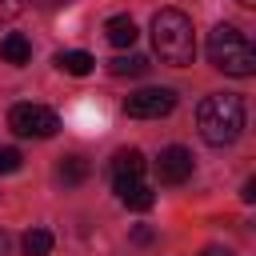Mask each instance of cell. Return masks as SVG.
<instances>
[{
    "mask_svg": "<svg viewBox=\"0 0 256 256\" xmlns=\"http://www.w3.org/2000/svg\"><path fill=\"white\" fill-rule=\"evenodd\" d=\"M196 128H200L204 144H212V148L236 144L240 132H244V100L236 92H212V96H204L200 108H196Z\"/></svg>",
    "mask_w": 256,
    "mask_h": 256,
    "instance_id": "cell-1",
    "label": "cell"
},
{
    "mask_svg": "<svg viewBox=\"0 0 256 256\" xmlns=\"http://www.w3.org/2000/svg\"><path fill=\"white\" fill-rule=\"evenodd\" d=\"M152 48L164 64L184 68L196 56V36H192V20L180 8H160L152 16Z\"/></svg>",
    "mask_w": 256,
    "mask_h": 256,
    "instance_id": "cell-2",
    "label": "cell"
},
{
    "mask_svg": "<svg viewBox=\"0 0 256 256\" xmlns=\"http://www.w3.org/2000/svg\"><path fill=\"white\" fill-rule=\"evenodd\" d=\"M212 68H220L224 76H236V80H248L256 72V48L252 40L236 28V24H216L208 32V44H204Z\"/></svg>",
    "mask_w": 256,
    "mask_h": 256,
    "instance_id": "cell-3",
    "label": "cell"
},
{
    "mask_svg": "<svg viewBox=\"0 0 256 256\" xmlns=\"http://www.w3.org/2000/svg\"><path fill=\"white\" fill-rule=\"evenodd\" d=\"M8 128H12L16 136L48 140V136H56V128H60V116H56L52 108H44V104H16V108L8 112Z\"/></svg>",
    "mask_w": 256,
    "mask_h": 256,
    "instance_id": "cell-4",
    "label": "cell"
},
{
    "mask_svg": "<svg viewBox=\"0 0 256 256\" xmlns=\"http://www.w3.org/2000/svg\"><path fill=\"white\" fill-rule=\"evenodd\" d=\"M176 108V92L172 88H140L124 100V112L132 120H160Z\"/></svg>",
    "mask_w": 256,
    "mask_h": 256,
    "instance_id": "cell-5",
    "label": "cell"
},
{
    "mask_svg": "<svg viewBox=\"0 0 256 256\" xmlns=\"http://www.w3.org/2000/svg\"><path fill=\"white\" fill-rule=\"evenodd\" d=\"M192 168H196V160H192V152H188L184 144H168V148H160V160H156V176H160V184H184V180L192 176Z\"/></svg>",
    "mask_w": 256,
    "mask_h": 256,
    "instance_id": "cell-6",
    "label": "cell"
},
{
    "mask_svg": "<svg viewBox=\"0 0 256 256\" xmlns=\"http://www.w3.org/2000/svg\"><path fill=\"white\" fill-rule=\"evenodd\" d=\"M136 180H144V152L140 148H120L112 156V188L120 192V188H128Z\"/></svg>",
    "mask_w": 256,
    "mask_h": 256,
    "instance_id": "cell-7",
    "label": "cell"
},
{
    "mask_svg": "<svg viewBox=\"0 0 256 256\" xmlns=\"http://www.w3.org/2000/svg\"><path fill=\"white\" fill-rule=\"evenodd\" d=\"M104 36H108L116 48H132V44H136V20H132V16H108V20H104Z\"/></svg>",
    "mask_w": 256,
    "mask_h": 256,
    "instance_id": "cell-8",
    "label": "cell"
},
{
    "mask_svg": "<svg viewBox=\"0 0 256 256\" xmlns=\"http://www.w3.org/2000/svg\"><path fill=\"white\" fill-rule=\"evenodd\" d=\"M0 60H4V64H28V60H32V44H28V36L8 32V36L0 40Z\"/></svg>",
    "mask_w": 256,
    "mask_h": 256,
    "instance_id": "cell-9",
    "label": "cell"
},
{
    "mask_svg": "<svg viewBox=\"0 0 256 256\" xmlns=\"http://www.w3.org/2000/svg\"><path fill=\"white\" fill-rule=\"evenodd\" d=\"M56 180H60L64 188L84 184V180H88V160H84V156H60V164H56Z\"/></svg>",
    "mask_w": 256,
    "mask_h": 256,
    "instance_id": "cell-10",
    "label": "cell"
},
{
    "mask_svg": "<svg viewBox=\"0 0 256 256\" xmlns=\"http://www.w3.org/2000/svg\"><path fill=\"white\" fill-rule=\"evenodd\" d=\"M92 64H96V60H92L88 52H80V48H72V52H56V68L68 72V76H88Z\"/></svg>",
    "mask_w": 256,
    "mask_h": 256,
    "instance_id": "cell-11",
    "label": "cell"
},
{
    "mask_svg": "<svg viewBox=\"0 0 256 256\" xmlns=\"http://www.w3.org/2000/svg\"><path fill=\"white\" fill-rule=\"evenodd\" d=\"M116 196H120V200H124L128 208H136V212H148V208L156 204V192H152V188H148L144 180H136V184H128V188H120Z\"/></svg>",
    "mask_w": 256,
    "mask_h": 256,
    "instance_id": "cell-12",
    "label": "cell"
},
{
    "mask_svg": "<svg viewBox=\"0 0 256 256\" xmlns=\"http://www.w3.org/2000/svg\"><path fill=\"white\" fill-rule=\"evenodd\" d=\"M152 64H148V56H140V52H128V56H116L112 64H108V72L112 76H144Z\"/></svg>",
    "mask_w": 256,
    "mask_h": 256,
    "instance_id": "cell-13",
    "label": "cell"
},
{
    "mask_svg": "<svg viewBox=\"0 0 256 256\" xmlns=\"http://www.w3.org/2000/svg\"><path fill=\"white\" fill-rule=\"evenodd\" d=\"M52 232L48 228H28L24 232V240H20V248H24V256H48L52 252Z\"/></svg>",
    "mask_w": 256,
    "mask_h": 256,
    "instance_id": "cell-14",
    "label": "cell"
},
{
    "mask_svg": "<svg viewBox=\"0 0 256 256\" xmlns=\"http://www.w3.org/2000/svg\"><path fill=\"white\" fill-rule=\"evenodd\" d=\"M20 164H24L20 148H12V144H0V172H4V176H8V172H20Z\"/></svg>",
    "mask_w": 256,
    "mask_h": 256,
    "instance_id": "cell-15",
    "label": "cell"
},
{
    "mask_svg": "<svg viewBox=\"0 0 256 256\" xmlns=\"http://www.w3.org/2000/svg\"><path fill=\"white\" fill-rule=\"evenodd\" d=\"M0 256H24V248H20V240L8 232V228H0Z\"/></svg>",
    "mask_w": 256,
    "mask_h": 256,
    "instance_id": "cell-16",
    "label": "cell"
},
{
    "mask_svg": "<svg viewBox=\"0 0 256 256\" xmlns=\"http://www.w3.org/2000/svg\"><path fill=\"white\" fill-rule=\"evenodd\" d=\"M132 240H136V244H152V228H148V224H136V228H132Z\"/></svg>",
    "mask_w": 256,
    "mask_h": 256,
    "instance_id": "cell-17",
    "label": "cell"
},
{
    "mask_svg": "<svg viewBox=\"0 0 256 256\" xmlns=\"http://www.w3.org/2000/svg\"><path fill=\"white\" fill-rule=\"evenodd\" d=\"M240 200H244V204H252V200H256V180H244V192H240Z\"/></svg>",
    "mask_w": 256,
    "mask_h": 256,
    "instance_id": "cell-18",
    "label": "cell"
},
{
    "mask_svg": "<svg viewBox=\"0 0 256 256\" xmlns=\"http://www.w3.org/2000/svg\"><path fill=\"white\" fill-rule=\"evenodd\" d=\"M200 256H232V252H228V248H220V244H208Z\"/></svg>",
    "mask_w": 256,
    "mask_h": 256,
    "instance_id": "cell-19",
    "label": "cell"
},
{
    "mask_svg": "<svg viewBox=\"0 0 256 256\" xmlns=\"http://www.w3.org/2000/svg\"><path fill=\"white\" fill-rule=\"evenodd\" d=\"M32 4H40V8H60V4H68V0H32Z\"/></svg>",
    "mask_w": 256,
    "mask_h": 256,
    "instance_id": "cell-20",
    "label": "cell"
},
{
    "mask_svg": "<svg viewBox=\"0 0 256 256\" xmlns=\"http://www.w3.org/2000/svg\"><path fill=\"white\" fill-rule=\"evenodd\" d=\"M236 4H240V8H252V4H256V0H236Z\"/></svg>",
    "mask_w": 256,
    "mask_h": 256,
    "instance_id": "cell-21",
    "label": "cell"
}]
</instances>
